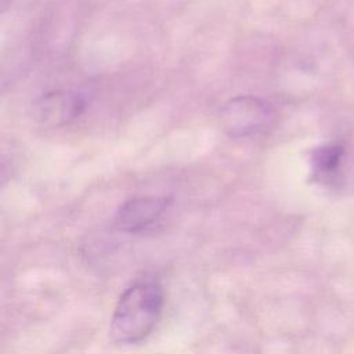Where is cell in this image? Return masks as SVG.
<instances>
[{"label":"cell","mask_w":354,"mask_h":354,"mask_svg":"<svg viewBox=\"0 0 354 354\" xmlns=\"http://www.w3.org/2000/svg\"><path fill=\"white\" fill-rule=\"evenodd\" d=\"M86 105V97L77 91L46 93L33 102V119L44 127H59L76 119Z\"/></svg>","instance_id":"obj_3"},{"label":"cell","mask_w":354,"mask_h":354,"mask_svg":"<svg viewBox=\"0 0 354 354\" xmlns=\"http://www.w3.org/2000/svg\"><path fill=\"white\" fill-rule=\"evenodd\" d=\"M167 196H134L124 201L113 214L112 224L122 232H141L152 225L169 207Z\"/></svg>","instance_id":"obj_4"},{"label":"cell","mask_w":354,"mask_h":354,"mask_svg":"<svg viewBox=\"0 0 354 354\" xmlns=\"http://www.w3.org/2000/svg\"><path fill=\"white\" fill-rule=\"evenodd\" d=\"M163 304V288L156 279L145 278L129 285L119 296L111 318V340L119 344L144 340L156 326Z\"/></svg>","instance_id":"obj_1"},{"label":"cell","mask_w":354,"mask_h":354,"mask_svg":"<svg viewBox=\"0 0 354 354\" xmlns=\"http://www.w3.org/2000/svg\"><path fill=\"white\" fill-rule=\"evenodd\" d=\"M224 131L232 138L254 136L272 126L277 113L274 108L252 95H241L230 100L220 113Z\"/></svg>","instance_id":"obj_2"},{"label":"cell","mask_w":354,"mask_h":354,"mask_svg":"<svg viewBox=\"0 0 354 354\" xmlns=\"http://www.w3.org/2000/svg\"><path fill=\"white\" fill-rule=\"evenodd\" d=\"M343 156V147L339 144L324 145L311 152V167L317 176H326L336 171Z\"/></svg>","instance_id":"obj_5"}]
</instances>
